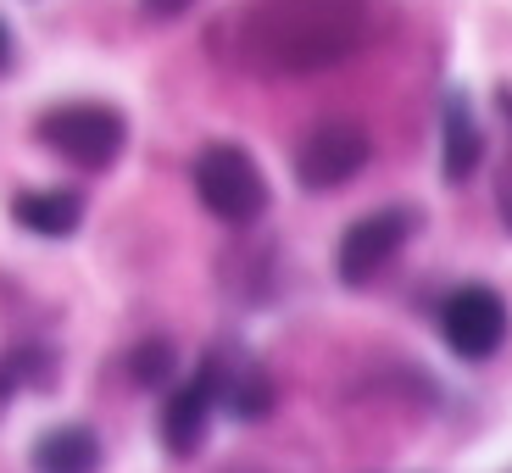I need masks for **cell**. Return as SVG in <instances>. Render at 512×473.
<instances>
[{"instance_id":"cell-1","label":"cell","mask_w":512,"mask_h":473,"mask_svg":"<svg viewBox=\"0 0 512 473\" xmlns=\"http://www.w3.org/2000/svg\"><path fill=\"white\" fill-rule=\"evenodd\" d=\"M379 34L373 0H240L206 34L229 73L290 84L357 62Z\"/></svg>"},{"instance_id":"cell-2","label":"cell","mask_w":512,"mask_h":473,"mask_svg":"<svg viewBox=\"0 0 512 473\" xmlns=\"http://www.w3.org/2000/svg\"><path fill=\"white\" fill-rule=\"evenodd\" d=\"M34 140L78 173H112L128 151V112L117 101L73 95L34 117Z\"/></svg>"},{"instance_id":"cell-3","label":"cell","mask_w":512,"mask_h":473,"mask_svg":"<svg viewBox=\"0 0 512 473\" xmlns=\"http://www.w3.org/2000/svg\"><path fill=\"white\" fill-rule=\"evenodd\" d=\"M190 184L206 218H218L223 229H256L273 206L268 173L240 140H206L190 162Z\"/></svg>"},{"instance_id":"cell-4","label":"cell","mask_w":512,"mask_h":473,"mask_svg":"<svg viewBox=\"0 0 512 473\" xmlns=\"http://www.w3.org/2000/svg\"><path fill=\"white\" fill-rule=\"evenodd\" d=\"M423 234V206H379V212H362L346 234H340V251H334V273L346 290H373L384 273L401 262L412 240Z\"/></svg>"},{"instance_id":"cell-5","label":"cell","mask_w":512,"mask_h":473,"mask_svg":"<svg viewBox=\"0 0 512 473\" xmlns=\"http://www.w3.org/2000/svg\"><path fill=\"white\" fill-rule=\"evenodd\" d=\"M368 162H373V134L362 117H318L301 134V145H295L290 173H295V190L334 195L346 184H357L368 173Z\"/></svg>"},{"instance_id":"cell-6","label":"cell","mask_w":512,"mask_h":473,"mask_svg":"<svg viewBox=\"0 0 512 473\" xmlns=\"http://www.w3.org/2000/svg\"><path fill=\"white\" fill-rule=\"evenodd\" d=\"M440 340L457 362H490L512 334V312H507V295L496 284H457V290L440 301Z\"/></svg>"},{"instance_id":"cell-7","label":"cell","mask_w":512,"mask_h":473,"mask_svg":"<svg viewBox=\"0 0 512 473\" xmlns=\"http://www.w3.org/2000/svg\"><path fill=\"white\" fill-rule=\"evenodd\" d=\"M212 418H218V379H212V368L201 357L195 373H179L162 390V451L173 462H195L206 451Z\"/></svg>"},{"instance_id":"cell-8","label":"cell","mask_w":512,"mask_h":473,"mask_svg":"<svg viewBox=\"0 0 512 473\" xmlns=\"http://www.w3.org/2000/svg\"><path fill=\"white\" fill-rule=\"evenodd\" d=\"M206 368L218 379V412H229V418H240V423H268L273 418L279 384H273V373L262 368L251 351L218 340V346L206 351Z\"/></svg>"},{"instance_id":"cell-9","label":"cell","mask_w":512,"mask_h":473,"mask_svg":"<svg viewBox=\"0 0 512 473\" xmlns=\"http://www.w3.org/2000/svg\"><path fill=\"white\" fill-rule=\"evenodd\" d=\"M6 212H12V223L23 234H34V240H73V234L84 229L90 201H84V190H73V184H34V190H12Z\"/></svg>"},{"instance_id":"cell-10","label":"cell","mask_w":512,"mask_h":473,"mask_svg":"<svg viewBox=\"0 0 512 473\" xmlns=\"http://www.w3.org/2000/svg\"><path fill=\"white\" fill-rule=\"evenodd\" d=\"M479 167H485V128L474 117V101L462 90H446V101H440V179L462 190L479 179Z\"/></svg>"},{"instance_id":"cell-11","label":"cell","mask_w":512,"mask_h":473,"mask_svg":"<svg viewBox=\"0 0 512 473\" xmlns=\"http://www.w3.org/2000/svg\"><path fill=\"white\" fill-rule=\"evenodd\" d=\"M273 279H279V245L273 240H245V229H240V240L218 256L223 295H234V301H245V307H268Z\"/></svg>"},{"instance_id":"cell-12","label":"cell","mask_w":512,"mask_h":473,"mask_svg":"<svg viewBox=\"0 0 512 473\" xmlns=\"http://www.w3.org/2000/svg\"><path fill=\"white\" fill-rule=\"evenodd\" d=\"M101 462H106V446L90 423H51L28 446V468L34 473H101Z\"/></svg>"},{"instance_id":"cell-13","label":"cell","mask_w":512,"mask_h":473,"mask_svg":"<svg viewBox=\"0 0 512 473\" xmlns=\"http://www.w3.org/2000/svg\"><path fill=\"white\" fill-rule=\"evenodd\" d=\"M0 357H6V368H12L17 390H28V396H51L56 379H62V346H51L45 334H17L12 346H0Z\"/></svg>"},{"instance_id":"cell-14","label":"cell","mask_w":512,"mask_h":473,"mask_svg":"<svg viewBox=\"0 0 512 473\" xmlns=\"http://www.w3.org/2000/svg\"><path fill=\"white\" fill-rule=\"evenodd\" d=\"M123 373H128L134 390H167V384L179 379V346H173L167 334H145V340L128 346Z\"/></svg>"},{"instance_id":"cell-15","label":"cell","mask_w":512,"mask_h":473,"mask_svg":"<svg viewBox=\"0 0 512 473\" xmlns=\"http://www.w3.org/2000/svg\"><path fill=\"white\" fill-rule=\"evenodd\" d=\"M496 223H501V234L512 240V145H507V156L496 162Z\"/></svg>"},{"instance_id":"cell-16","label":"cell","mask_w":512,"mask_h":473,"mask_svg":"<svg viewBox=\"0 0 512 473\" xmlns=\"http://www.w3.org/2000/svg\"><path fill=\"white\" fill-rule=\"evenodd\" d=\"M140 12L151 23H179L184 12H195V0H140Z\"/></svg>"},{"instance_id":"cell-17","label":"cell","mask_w":512,"mask_h":473,"mask_svg":"<svg viewBox=\"0 0 512 473\" xmlns=\"http://www.w3.org/2000/svg\"><path fill=\"white\" fill-rule=\"evenodd\" d=\"M12 67H17V34H12V23L0 17V78L12 73Z\"/></svg>"},{"instance_id":"cell-18","label":"cell","mask_w":512,"mask_h":473,"mask_svg":"<svg viewBox=\"0 0 512 473\" xmlns=\"http://www.w3.org/2000/svg\"><path fill=\"white\" fill-rule=\"evenodd\" d=\"M12 401H17V379H12V368H6V357H0V418H6Z\"/></svg>"},{"instance_id":"cell-19","label":"cell","mask_w":512,"mask_h":473,"mask_svg":"<svg viewBox=\"0 0 512 473\" xmlns=\"http://www.w3.org/2000/svg\"><path fill=\"white\" fill-rule=\"evenodd\" d=\"M496 112H501V123L512 128V84H501V90H496Z\"/></svg>"}]
</instances>
